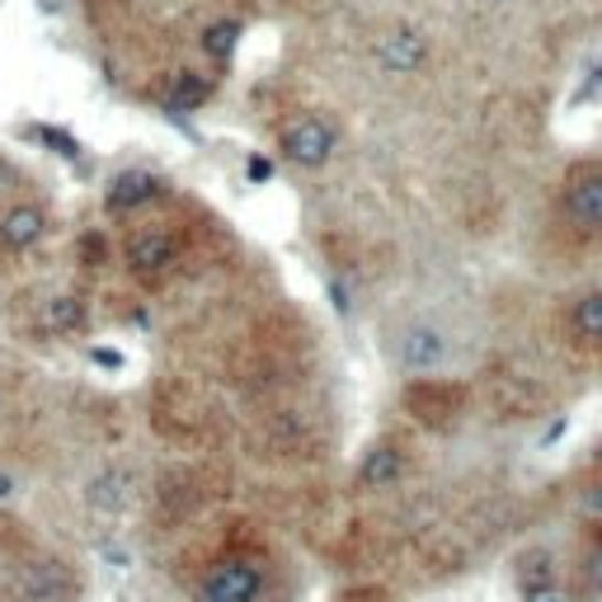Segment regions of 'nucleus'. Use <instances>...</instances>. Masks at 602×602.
I'll return each mask as SVG.
<instances>
[{"mask_svg": "<svg viewBox=\"0 0 602 602\" xmlns=\"http://www.w3.org/2000/svg\"><path fill=\"white\" fill-rule=\"evenodd\" d=\"M546 240L570 264L602 255V155H583L560 170L546 203Z\"/></svg>", "mask_w": 602, "mask_h": 602, "instance_id": "nucleus-1", "label": "nucleus"}, {"mask_svg": "<svg viewBox=\"0 0 602 602\" xmlns=\"http://www.w3.org/2000/svg\"><path fill=\"white\" fill-rule=\"evenodd\" d=\"M405 466H410V456H405V448L396 438H381V442H372L367 456L358 462V485L363 490H391Z\"/></svg>", "mask_w": 602, "mask_h": 602, "instance_id": "nucleus-13", "label": "nucleus"}, {"mask_svg": "<svg viewBox=\"0 0 602 602\" xmlns=\"http://www.w3.org/2000/svg\"><path fill=\"white\" fill-rule=\"evenodd\" d=\"M481 6H508V0H481Z\"/></svg>", "mask_w": 602, "mask_h": 602, "instance_id": "nucleus-24", "label": "nucleus"}, {"mask_svg": "<svg viewBox=\"0 0 602 602\" xmlns=\"http://www.w3.org/2000/svg\"><path fill=\"white\" fill-rule=\"evenodd\" d=\"M161 193H165V184L155 180L151 170H122L109 180V189H104V207H109L114 217H128V212L155 203Z\"/></svg>", "mask_w": 602, "mask_h": 602, "instance_id": "nucleus-12", "label": "nucleus"}, {"mask_svg": "<svg viewBox=\"0 0 602 602\" xmlns=\"http://www.w3.org/2000/svg\"><path fill=\"white\" fill-rule=\"evenodd\" d=\"M372 57H377L386 76H415V71L429 62V39H423V29H415V24H396L377 39Z\"/></svg>", "mask_w": 602, "mask_h": 602, "instance_id": "nucleus-10", "label": "nucleus"}, {"mask_svg": "<svg viewBox=\"0 0 602 602\" xmlns=\"http://www.w3.org/2000/svg\"><path fill=\"white\" fill-rule=\"evenodd\" d=\"M278 147L288 155L292 165L301 170H321L334 161V151H340V132H334V122L321 118V114H297L288 128L278 132Z\"/></svg>", "mask_w": 602, "mask_h": 602, "instance_id": "nucleus-9", "label": "nucleus"}, {"mask_svg": "<svg viewBox=\"0 0 602 602\" xmlns=\"http://www.w3.org/2000/svg\"><path fill=\"white\" fill-rule=\"evenodd\" d=\"M546 344L570 377L602 386V282H579L551 301Z\"/></svg>", "mask_w": 602, "mask_h": 602, "instance_id": "nucleus-2", "label": "nucleus"}, {"mask_svg": "<svg viewBox=\"0 0 602 602\" xmlns=\"http://www.w3.org/2000/svg\"><path fill=\"white\" fill-rule=\"evenodd\" d=\"M481 405L499 423H533V419H546L556 410V391H551V381L546 377H537V372L499 363V367L485 372Z\"/></svg>", "mask_w": 602, "mask_h": 602, "instance_id": "nucleus-3", "label": "nucleus"}, {"mask_svg": "<svg viewBox=\"0 0 602 602\" xmlns=\"http://www.w3.org/2000/svg\"><path fill=\"white\" fill-rule=\"evenodd\" d=\"M236 43H240V20H217V24L203 29V52L207 57H217V62L232 57Z\"/></svg>", "mask_w": 602, "mask_h": 602, "instance_id": "nucleus-19", "label": "nucleus"}, {"mask_svg": "<svg viewBox=\"0 0 602 602\" xmlns=\"http://www.w3.org/2000/svg\"><path fill=\"white\" fill-rule=\"evenodd\" d=\"M396 358L405 372H438L442 363H448V334H442L438 325H410L400 334V344H396Z\"/></svg>", "mask_w": 602, "mask_h": 602, "instance_id": "nucleus-11", "label": "nucleus"}, {"mask_svg": "<svg viewBox=\"0 0 602 602\" xmlns=\"http://www.w3.org/2000/svg\"><path fill=\"white\" fill-rule=\"evenodd\" d=\"M39 137L43 141H52V147H62L57 155H66V161H71V155H80V141H71L66 132H57V128H39Z\"/></svg>", "mask_w": 602, "mask_h": 602, "instance_id": "nucleus-20", "label": "nucleus"}, {"mask_svg": "<svg viewBox=\"0 0 602 602\" xmlns=\"http://www.w3.org/2000/svg\"><path fill=\"white\" fill-rule=\"evenodd\" d=\"M43 236H47L43 207L20 203V207L0 212V250H6V255H24V250H33V245H39Z\"/></svg>", "mask_w": 602, "mask_h": 602, "instance_id": "nucleus-14", "label": "nucleus"}, {"mask_svg": "<svg viewBox=\"0 0 602 602\" xmlns=\"http://www.w3.org/2000/svg\"><path fill=\"white\" fill-rule=\"evenodd\" d=\"M245 174H250V184L273 180V161H264V155H250V165H245Z\"/></svg>", "mask_w": 602, "mask_h": 602, "instance_id": "nucleus-22", "label": "nucleus"}, {"mask_svg": "<svg viewBox=\"0 0 602 602\" xmlns=\"http://www.w3.org/2000/svg\"><path fill=\"white\" fill-rule=\"evenodd\" d=\"M184 259V236L174 232L170 222H151V226H137L122 240V264H128V273L137 282H147V288H161V282L180 269Z\"/></svg>", "mask_w": 602, "mask_h": 602, "instance_id": "nucleus-4", "label": "nucleus"}, {"mask_svg": "<svg viewBox=\"0 0 602 602\" xmlns=\"http://www.w3.org/2000/svg\"><path fill=\"white\" fill-rule=\"evenodd\" d=\"M207 99H212V85L203 76H193V71H180V76L170 80V90H165V109L170 114H193Z\"/></svg>", "mask_w": 602, "mask_h": 602, "instance_id": "nucleus-17", "label": "nucleus"}, {"mask_svg": "<svg viewBox=\"0 0 602 602\" xmlns=\"http://www.w3.org/2000/svg\"><path fill=\"white\" fill-rule=\"evenodd\" d=\"M85 301L80 297H47L43 301V330H52V334H76V330H85Z\"/></svg>", "mask_w": 602, "mask_h": 602, "instance_id": "nucleus-16", "label": "nucleus"}, {"mask_svg": "<svg viewBox=\"0 0 602 602\" xmlns=\"http://www.w3.org/2000/svg\"><path fill=\"white\" fill-rule=\"evenodd\" d=\"M90 363L104 367V372H122V367H128V358H122L118 348H90Z\"/></svg>", "mask_w": 602, "mask_h": 602, "instance_id": "nucleus-21", "label": "nucleus"}, {"mask_svg": "<svg viewBox=\"0 0 602 602\" xmlns=\"http://www.w3.org/2000/svg\"><path fill=\"white\" fill-rule=\"evenodd\" d=\"M513 589L518 602H570L565 598V574H560V551L546 541H533L513 556Z\"/></svg>", "mask_w": 602, "mask_h": 602, "instance_id": "nucleus-8", "label": "nucleus"}, {"mask_svg": "<svg viewBox=\"0 0 602 602\" xmlns=\"http://www.w3.org/2000/svg\"><path fill=\"white\" fill-rule=\"evenodd\" d=\"M66 589H71V579H66V570L57 560H33L24 570V579H20L24 602H62Z\"/></svg>", "mask_w": 602, "mask_h": 602, "instance_id": "nucleus-15", "label": "nucleus"}, {"mask_svg": "<svg viewBox=\"0 0 602 602\" xmlns=\"http://www.w3.org/2000/svg\"><path fill=\"white\" fill-rule=\"evenodd\" d=\"M10 499H14V475L0 471V504H10Z\"/></svg>", "mask_w": 602, "mask_h": 602, "instance_id": "nucleus-23", "label": "nucleus"}, {"mask_svg": "<svg viewBox=\"0 0 602 602\" xmlns=\"http://www.w3.org/2000/svg\"><path fill=\"white\" fill-rule=\"evenodd\" d=\"M128 485H132L128 471H104L85 499H90V508H99V513H114V508H122V499H128Z\"/></svg>", "mask_w": 602, "mask_h": 602, "instance_id": "nucleus-18", "label": "nucleus"}, {"mask_svg": "<svg viewBox=\"0 0 602 602\" xmlns=\"http://www.w3.org/2000/svg\"><path fill=\"white\" fill-rule=\"evenodd\" d=\"M264 593V560L232 551L198 579V602H259Z\"/></svg>", "mask_w": 602, "mask_h": 602, "instance_id": "nucleus-7", "label": "nucleus"}, {"mask_svg": "<svg viewBox=\"0 0 602 602\" xmlns=\"http://www.w3.org/2000/svg\"><path fill=\"white\" fill-rule=\"evenodd\" d=\"M560 574L570 602H602V513H589L570 533V546L560 551Z\"/></svg>", "mask_w": 602, "mask_h": 602, "instance_id": "nucleus-5", "label": "nucleus"}, {"mask_svg": "<svg viewBox=\"0 0 602 602\" xmlns=\"http://www.w3.org/2000/svg\"><path fill=\"white\" fill-rule=\"evenodd\" d=\"M471 405V386L448 381V377H415L405 386V410L415 415L423 429H452Z\"/></svg>", "mask_w": 602, "mask_h": 602, "instance_id": "nucleus-6", "label": "nucleus"}]
</instances>
